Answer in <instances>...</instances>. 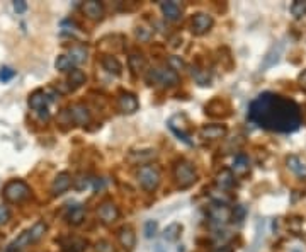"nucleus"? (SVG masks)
Returning <instances> with one entry per match:
<instances>
[{"label":"nucleus","mask_w":306,"mask_h":252,"mask_svg":"<svg viewBox=\"0 0 306 252\" xmlns=\"http://www.w3.org/2000/svg\"><path fill=\"white\" fill-rule=\"evenodd\" d=\"M209 220H211V223L214 225L223 226L224 223H228V220H232V210L223 203L213 205L211 208H209Z\"/></svg>","instance_id":"9"},{"label":"nucleus","mask_w":306,"mask_h":252,"mask_svg":"<svg viewBox=\"0 0 306 252\" xmlns=\"http://www.w3.org/2000/svg\"><path fill=\"white\" fill-rule=\"evenodd\" d=\"M136 36L140 38V39H146V38H148V34L145 33V28H138V31H136Z\"/></svg>","instance_id":"41"},{"label":"nucleus","mask_w":306,"mask_h":252,"mask_svg":"<svg viewBox=\"0 0 306 252\" xmlns=\"http://www.w3.org/2000/svg\"><path fill=\"white\" fill-rule=\"evenodd\" d=\"M68 113H70L71 121H73L75 124L85 126V124L90 123V113H89V109H87L84 104H73L68 109Z\"/></svg>","instance_id":"14"},{"label":"nucleus","mask_w":306,"mask_h":252,"mask_svg":"<svg viewBox=\"0 0 306 252\" xmlns=\"http://www.w3.org/2000/svg\"><path fill=\"white\" fill-rule=\"evenodd\" d=\"M14 77H15V72L12 68L4 67L2 70H0V80H2V82H9V80L14 79Z\"/></svg>","instance_id":"35"},{"label":"nucleus","mask_w":306,"mask_h":252,"mask_svg":"<svg viewBox=\"0 0 306 252\" xmlns=\"http://www.w3.org/2000/svg\"><path fill=\"white\" fill-rule=\"evenodd\" d=\"M14 11L17 14H24L28 11V4H26L24 0H17V2H14Z\"/></svg>","instance_id":"38"},{"label":"nucleus","mask_w":306,"mask_h":252,"mask_svg":"<svg viewBox=\"0 0 306 252\" xmlns=\"http://www.w3.org/2000/svg\"><path fill=\"white\" fill-rule=\"evenodd\" d=\"M9 220H10V211H9V208H7V206H4V205H0V226L7 223Z\"/></svg>","instance_id":"37"},{"label":"nucleus","mask_w":306,"mask_h":252,"mask_svg":"<svg viewBox=\"0 0 306 252\" xmlns=\"http://www.w3.org/2000/svg\"><path fill=\"white\" fill-rule=\"evenodd\" d=\"M243 218H245V208L243 206H235V210H232V220L242 221Z\"/></svg>","instance_id":"36"},{"label":"nucleus","mask_w":306,"mask_h":252,"mask_svg":"<svg viewBox=\"0 0 306 252\" xmlns=\"http://www.w3.org/2000/svg\"><path fill=\"white\" fill-rule=\"evenodd\" d=\"M173 175H175L177 186L181 189L191 188V186L196 184V181H197L196 170H194L192 164L187 162V160H178L175 164V167H173Z\"/></svg>","instance_id":"5"},{"label":"nucleus","mask_w":306,"mask_h":252,"mask_svg":"<svg viewBox=\"0 0 306 252\" xmlns=\"http://www.w3.org/2000/svg\"><path fill=\"white\" fill-rule=\"evenodd\" d=\"M143 232H145L146 239H153V237L158 234V223H157V220H148V221H145V229H143Z\"/></svg>","instance_id":"32"},{"label":"nucleus","mask_w":306,"mask_h":252,"mask_svg":"<svg viewBox=\"0 0 306 252\" xmlns=\"http://www.w3.org/2000/svg\"><path fill=\"white\" fill-rule=\"evenodd\" d=\"M70 60L73 62V65H80L87 60V48L85 46H73L70 49Z\"/></svg>","instance_id":"27"},{"label":"nucleus","mask_w":306,"mask_h":252,"mask_svg":"<svg viewBox=\"0 0 306 252\" xmlns=\"http://www.w3.org/2000/svg\"><path fill=\"white\" fill-rule=\"evenodd\" d=\"M84 84H85V73L82 72V70H79V68L71 70L70 75H68V85H70V89L75 90V89L82 87Z\"/></svg>","instance_id":"26"},{"label":"nucleus","mask_w":306,"mask_h":252,"mask_svg":"<svg viewBox=\"0 0 306 252\" xmlns=\"http://www.w3.org/2000/svg\"><path fill=\"white\" fill-rule=\"evenodd\" d=\"M146 82L157 87H173L178 84V75L172 68H151L146 73Z\"/></svg>","instance_id":"3"},{"label":"nucleus","mask_w":306,"mask_h":252,"mask_svg":"<svg viewBox=\"0 0 306 252\" xmlns=\"http://www.w3.org/2000/svg\"><path fill=\"white\" fill-rule=\"evenodd\" d=\"M2 196L9 203H22V201H26L31 196V188L24 181H9L4 186Z\"/></svg>","instance_id":"4"},{"label":"nucleus","mask_w":306,"mask_h":252,"mask_svg":"<svg viewBox=\"0 0 306 252\" xmlns=\"http://www.w3.org/2000/svg\"><path fill=\"white\" fill-rule=\"evenodd\" d=\"M160 9L163 12V16H165L167 21H178L181 19V7H178L177 2H162L160 4Z\"/></svg>","instance_id":"19"},{"label":"nucleus","mask_w":306,"mask_h":252,"mask_svg":"<svg viewBox=\"0 0 306 252\" xmlns=\"http://www.w3.org/2000/svg\"><path fill=\"white\" fill-rule=\"evenodd\" d=\"M102 67H104L107 73H112V75H121L122 72V65L116 57H104L102 58Z\"/></svg>","instance_id":"23"},{"label":"nucleus","mask_w":306,"mask_h":252,"mask_svg":"<svg viewBox=\"0 0 306 252\" xmlns=\"http://www.w3.org/2000/svg\"><path fill=\"white\" fill-rule=\"evenodd\" d=\"M155 157H157L155 150H146V154H136V152H133L130 155V160H131V162H140L141 165H145L146 160L155 159Z\"/></svg>","instance_id":"30"},{"label":"nucleus","mask_w":306,"mask_h":252,"mask_svg":"<svg viewBox=\"0 0 306 252\" xmlns=\"http://www.w3.org/2000/svg\"><path fill=\"white\" fill-rule=\"evenodd\" d=\"M168 63H170V68L173 70V72H178V70H184V68H186V63H184L178 57H170V60H168Z\"/></svg>","instance_id":"34"},{"label":"nucleus","mask_w":306,"mask_h":252,"mask_svg":"<svg viewBox=\"0 0 306 252\" xmlns=\"http://www.w3.org/2000/svg\"><path fill=\"white\" fill-rule=\"evenodd\" d=\"M182 229H184V226L181 223H177V221H173V223L167 225L165 230H163V239H165L167 242H175V240H178V237H181V234H182Z\"/></svg>","instance_id":"25"},{"label":"nucleus","mask_w":306,"mask_h":252,"mask_svg":"<svg viewBox=\"0 0 306 252\" xmlns=\"http://www.w3.org/2000/svg\"><path fill=\"white\" fill-rule=\"evenodd\" d=\"M97 250H100V252H112L111 245L107 244V242H99V244H97Z\"/></svg>","instance_id":"39"},{"label":"nucleus","mask_w":306,"mask_h":252,"mask_svg":"<svg viewBox=\"0 0 306 252\" xmlns=\"http://www.w3.org/2000/svg\"><path fill=\"white\" fill-rule=\"evenodd\" d=\"M155 250H157V252H163V250H162V245H157V249H155Z\"/></svg>","instance_id":"42"},{"label":"nucleus","mask_w":306,"mask_h":252,"mask_svg":"<svg viewBox=\"0 0 306 252\" xmlns=\"http://www.w3.org/2000/svg\"><path fill=\"white\" fill-rule=\"evenodd\" d=\"M46 230H48V226H46L44 221H36L31 229L24 230L22 234H20L17 239L9 245L7 252H17L20 249H24V247L31 245V244H36V242H39L44 237Z\"/></svg>","instance_id":"2"},{"label":"nucleus","mask_w":306,"mask_h":252,"mask_svg":"<svg viewBox=\"0 0 306 252\" xmlns=\"http://www.w3.org/2000/svg\"><path fill=\"white\" fill-rule=\"evenodd\" d=\"M216 186L219 189H232L235 186V174L230 169H223L221 172L216 175Z\"/></svg>","instance_id":"21"},{"label":"nucleus","mask_w":306,"mask_h":252,"mask_svg":"<svg viewBox=\"0 0 306 252\" xmlns=\"http://www.w3.org/2000/svg\"><path fill=\"white\" fill-rule=\"evenodd\" d=\"M248 121L275 133H293L301 124L299 106L274 92L257 95L248 106Z\"/></svg>","instance_id":"1"},{"label":"nucleus","mask_w":306,"mask_h":252,"mask_svg":"<svg viewBox=\"0 0 306 252\" xmlns=\"http://www.w3.org/2000/svg\"><path fill=\"white\" fill-rule=\"evenodd\" d=\"M291 12H293L294 17H301L306 14V2H294L291 6Z\"/></svg>","instance_id":"33"},{"label":"nucleus","mask_w":306,"mask_h":252,"mask_svg":"<svg viewBox=\"0 0 306 252\" xmlns=\"http://www.w3.org/2000/svg\"><path fill=\"white\" fill-rule=\"evenodd\" d=\"M248 169H250V160H248L247 155H243V154L235 155L232 172H235V174H240V175H243V174H247V172H248Z\"/></svg>","instance_id":"22"},{"label":"nucleus","mask_w":306,"mask_h":252,"mask_svg":"<svg viewBox=\"0 0 306 252\" xmlns=\"http://www.w3.org/2000/svg\"><path fill=\"white\" fill-rule=\"evenodd\" d=\"M226 126L224 124H204L201 130H199V137L202 140H218L223 138L226 135Z\"/></svg>","instance_id":"13"},{"label":"nucleus","mask_w":306,"mask_h":252,"mask_svg":"<svg viewBox=\"0 0 306 252\" xmlns=\"http://www.w3.org/2000/svg\"><path fill=\"white\" fill-rule=\"evenodd\" d=\"M87 247V240L84 239H71L68 244L63 245L65 252H84Z\"/></svg>","instance_id":"29"},{"label":"nucleus","mask_w":306,"mask_h":252,"mask_svg":"<svg viewBox=\"0 0 306 252\" xmlns=\"http://www.w3.org/2000/svg\"><path fill=\"white\" fill-rule=\"evenodd\" d=\"M178 121L181 123H175V121H168V128L172 130V133H175V137H178V140H182L184 143L187 145H192L191 138H189V133H187V118L186 114H178Z\"/></svg>","instance_id":"11"},{"label":"nucleus","mask_w":306,"mask_h":252,"mask_svg":"<svg viewBox=\"0 0 306 252\" xmlns=\"http://www.w3.org/2000/svg\"><path fill=\"white\" fill-rule=\"evenodd\" d=\"M213 24H214V19L209 16V14L199 12V14H196V16L192 17L191 28H192V33L196 34V36H202V34L211 31Z\"/></svg>","instance_id":"8"},{"label":"nucleus","mask_w":306,"mask_h":252,"mask_svg":"<svg viewBox=\"0 0 306 252\" xmlns=\"http://www.w3.org/2000/svg\"><path fill=\"white\" fill-rule=\"evenodd\" d=\"M97 215H99V220L102 223L109 225V223H114L117 220V216H119V210H117V206L112 203V201H104L99 210H97Z\"/></svg>","instance_id":"10"},{"label":"nucleus","mask_w":306,"mask_h":252,"mask_svg":"<svg viewBox=\"0 0 306 252\" xmlns=\"http://www.w3.org/2000/svg\"><path fill=\"white\" fill-rule=\"evenodd\" d=\"M55 97H49L48 92L44 90H34L33 94L29 95V108L34 109L36 113L39 114L41 119H48L49 118V113H48V104L49 100H53Z\"/></svg>","instance_id":"7"},{"label":"nucleus","mask_w":306,"mask_h":252,"mask_svg":"<svg viewBox=\"0 0 306 252\" xmlns=\"http://www.w3.org/2000/svg\"><path fill=\"white\" fill-rule=\"evenodd\" d=\"M145 67H146V63H145V60H143L141 55H131L130 57V68L133 70V73L138 75Z\"/></svg>","instance_id":"31"},{"label":"nucleus","mask_w":306,"mask_h":252,"mask_svg":"<svg viewBox=\"0 0 306 252\" xmlns=\"http://www.w3.org/2000/svg\"><path fill=\"white\" fill-rule=\"evenodd\" d=\"M84 220H85L84 206H73V208H70V211L66 213V221H68L70 225H80Z\"/></svg>","instance_id":"24"},{"label":"nucleus","mask_w":306,"mask_h":252,"mask_svg":"<svg viewBox=\"0 0 306 252\" xmlns=\"http://www.w3.org/2000/svg\"><path fill=\"white\" fill-rule=\"evenodd\" d=\"M117 106L124 114H133L136 113L138 108H140V103H138L136 95L131 92H121L119 99H117Z\"/></svg>","instance_id":"12"},{"label":"nucleus","mask_w":306,"mask_h":252,"mask_svg":"<svg viewBox=\"0 0 306 252\" xmlns=\"http://www.w3.org/2000/svg\"><path fill=\"white\" fill-rule=\"evenodd\" d=\"M71 186V175L68 172H60L56 178L53 179V184H51V193L55 196H60L66 193Z\"/></svg>","instance_id":"15"},{"label":"nucleus","mask_w":306,"mask_h":252,"mask_svg":"<svg viewBox=\"0 0 306 252\" xmlns=\"http://www.w3.org/2000/svg\"><path fill=\"white\" fill-rule=\"evenodd\" d=\"M55 67H56V70H60V72H71L75 65L70 60L68 55H60V57L56 58V62H55Z\"/></svg>","instance_id":"28"},{"label":"nucleus","mask_w":306,"mask_h":252,"mask_svg":"<svg viewBox=\"0 0 306 252\" xmlns=\"http://www.w3.org/2000/svg\"><path fill=\"white\" fill-rule=\"evenodd\" d=\"M136 175H138V183L141 184V188L145 191H155L158 186H160V179H162L160 170L150 164L141 165V167L138 169Z\"/></svg>","instance_id":"6"},{"label":"nucleus","mask_w":306,"mask_h":252,"mask_svg":"<svg viewBox=\"0 0 306 252\" xmlns=\"http://www.w3.org/2000/svg\"><path fill=\"white\" fill-rule=\"evenodd\" d=\"M82 11L89 19L92 21H99L104 16V6H102L100 2H97V0H90V2H85L84 6H82Z\"/></svg>","instance_id":"18"},{"label":"nucleus","mask_w":306,"mask_h":252,"mask_svg":"<svg viewBox=\"0 0 306 252\" xmlns=\"http://www.w3.org/2000/svg\"><path fill=\"white\" fill-rule=\"evenodd\" d=\"M286 164H288V169L291 170V172L296 174L301 179H306V164L301 162L299 157H296V155H289L288 160H286Z\"/></svg>","instance_id":"20"},{"label":"nucleus","mask_w":306,"mask_h":252,"mask_svg":"<svg viewBox=\"0 0 306 252\" xmlns=\"http://www.w3.org/2000/svg\"><path fill=\"white\" fill-rule=\"evenodd\" d=\"M298 82H299V85H301V89H303L304 92H306V70H304V72H301V73H299Z\"/></svg>","instance_id":"40"},{"label":"nucleus","mask_w":306,"mask_h":252,"mask_svg":"<svg viewBox=\"0 0 306 252\" xmlns=\"http://www.w3.org/2000/svg\"><path fill=\"white\" fill-rule=\"evenodd\" d=\"M117 239H119V244L124 247V250H133L136 245V234L135 230L131 229L130 225L122 226L119 230V234H117Z\"/></svg>","instance_id":"17"},{"label":"nucleus","mask_w":306,"mask_h":252,"mask_svg":"<svg viewBox=\"0 0 306 252\" xmlns=\"http://www.w3.org/2000/svg\"><path fill=\"white\" fill-rule=\"evenodd\" d=\"M283 49H284V44L283 43L272 44V48H270L269 52H267V55L264 57V62H262V65H260V70H267L270 67H274V65L279 62L280 55H283Z\"/></svg>","instance_id":"16"}]
</instances>
